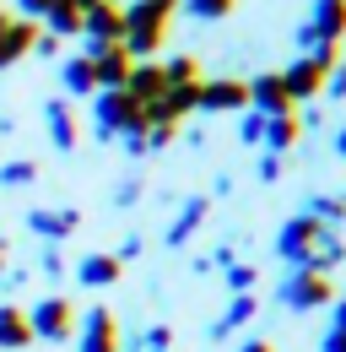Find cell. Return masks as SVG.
Segmentation results:
<instances>
[{
	"mask_svg": "<svg viewBox=\"0 0 346 352\" xmlns=\"http://www.w3.org/2000/svg\"><path fill=\"white\" fill-rule=\"evenodd\" d=\"M119 16H125V49H130V60H157V54L168 49L178 0H125Z\"/></svg>",
	"mask_w": 346,
	"mask_h": 352,
	"instance_id": "cell-1",
	"label": "cell"
},
{
	"mask_svg": "<svg viewBox=\"0 0 346 352\" xmlns=\"http://www.w3.org/2000/svg\"><path fill=\"white\" fill-rule=\"evenodd\" d=\"M336 65H341V44H314V49H303L292 65H281V87L292 98V109L325 98V82H330Z\"/></svg>",
	"mask_w": 346,
	"mask_h": 352,
	"instance_id": "cell-2",
	"label": "cell"
},
{
	"mask_svg": "<svg viewBox=\"0 0 346 352\" xmlns=\"http://www.w3.org/2000/svg\"><path fill=\"white\" fill-rule=\"evenodd\" d=\"M146 125H152L146 103H135L125 87H114V92H92V135H97V141L146 135Z\"/></svg>",
	"mask_w": 346,
	"mask_h": 352,
	"instance_id": "cell-3",
	"label": "cell"
},
{
	"mask_svg": "<svg viewBox=\"0 0 346 352\" xmlns=\"http://www.w3.org/2000/svg\"><path fill=\"white\" fill-rule=\"evenodd\" d=\"M276 298H281V309H292V314L330 309V304H336V276H319V271H308V265H292V271L281 276Z\"/></svg>",
	"mask_w": 346,
	"mask_h": 352,
	"instance_id": "cell-4",
	"label": "cell"
},
{
	"mask_svg": "<svg viewBox=\"0 0 346 352\" xmlns=\"http://www.w3.org/2000/svg\"><path fill=\"white\" fill-rule=\"evenodd\" d=\"M76 314H82V309L71 304L65 293H43L38 304L27 309V331H33V342L60 347V342H71V336H76Z\"/></svg>",
	"mask_w": 346,
	"mask_h": 352,
	"instance_id": "cell-5",
	"label": "cell"
},
{
	"mask_svg": "<svg viewBox=\"0 0 346 352\" xmlns=\"http://www.w3.org/2000/svg\"><path fill=\"white\" fill-rule=\"evenodd\" d=\"M76 352H119L125 331H119V314L108 304H92L86 314H76Z\"/></svg>",
	"mask_w": 346,
	"mask_h": 352,
	"instance_id": "cell-6",
	"label": "cell"
},
{
	"mask_svg": "<svg viewBox=\"0 0 346 352\" xmlns=\"http://www.w3.org/2000/svg\"><path fill=\"white\" fill-rule=\"evenodd\" d=\"M325 233H330L325 222H314L308 212H292V217L281 222V233H276V255H281L287 265H303L308 255H314V244H319Z\"/></svg>",
	"mask_w": 346,
	"mask_h": 352,
	"instance_id": "cell-7",
	"label": "cell"
},
{
	"mask_svg": "<svg viewBox=\"0 0 346 352\" xmlns=\"http://www.w3.org/2000/svg\"><path fill=\"white\" fill-rule=\"evenodd\" d=\"M346 38V0H314L308 22L298 28V49H314V44H341Z\"/></svg>",
	"mask_w": 346,
	"mask_h": 352,
	"instance_id": "cell-8",
	"label": "cell"
},
{
	"mask_svg": "<svg viewBox=\"0 0 346 352\" xmlns=\"http://www.w3.org/2000/svg\"><path fill=\"white\" fill-rule=\"evenodd\" d=\"M244 109H249L244 76H206L200 82V114H244Z\"/></svg>",
	"mask_w": 346,
	"mask_h": 352,
	"instance_id": "cell-9",
	"label": "cell"
},
{
	"mask_svg": "<svg viewBox=\"0 0 346 352\" xmlns=\"http://www.w3.org/2000/svg\"><path fill=\"white\" fill-rule=\"evenodd\" d=\"M38 44V22L16 16V11H0V71H11L16 60H27Z\"/></svg>",
	"mask_w": 346,
	"mask_h": 352,
	"instance_id": "cell-10",
	"label": "cell"
},
{
	"mask_svg": "<svg viewBox=\"0 0 346 352\" xmlns=\"http://www.w3.org/2000/svg\"><path fill=\"white\" fill-rule=\"evenodd\" d=\"M86 60H92V76H97V92H114L130 82V49L125 44H97V49H82Z\"/></svg>",
	"mask_w": 346,
	"mask_h": 352,
	"instance_id": "cell-11",
	"label": "cell"
},
{
	"mask_svg": "<svg viewBox=\"0 0 346 352\" xmlns=\"http://www.w3.org/2000/svg\"><path fill=\"white\" fill-rule=\"evenodd\" d=\"M27 228L38 233V244H65V239L82 228V212H76V206H33V212H27Z\"/></svg>",
	"mask_w": 346,
	"mask_h": 352,
	"instance_id": "cell-12",
	"label": "cell"
},
{
	"mask_svg": "<svg viewBox=\"0 0 346 352\" xmlns=\"http://www.w3.org/2000/svg\"><path fill=\"white\" fill-rule=\"evenodd\" d=\"M206 217H211V195H184L178 201V212H173V222H168V250H184L200 228H206Z\"/></svg>",
	"mask_w": 346,
	"mask_h": 352,
	"instance_id": "cell-13",
	"label": "cell"
},
{
	"mask_svg": "<svg viewBox=\"0 0 346 352\" xmlns=\"http://www.w3.org/2000/svg\"><path fill=\"white\" fill-rule=\"evenodd\" d=\"M249 109L260 120H276V114H292V98L281 87V71H260L249 76Z\"/></svg>",
	"mask_w": 346,
	"mask_h": 352,
	"instance_id": "cell-14",
	"label": "cell"
},
{
	"mask_svg": "<svg viewBox=\"0 0 346 352\" xmlns=\"http://www.w3.org/2000/svg\"><path fill=\"white\" fill-rule=\"evenodd\" d=\"M43 131H49V146H54V152H76V141H82L76 109H71L65 98H49V103H43Z\"/></svg>",
	"mask_w": 346,
	"mask_h": 352,
	"instance_id": "cell-15",
	"label": "cell"
},
{
	"mask_svg": "<svg viewBox=\"0 0 346 352\" xmlns=\"http://www.w3.org/2000/svg\"><path fill=\"white\" fill-rule=\"evenodd\" d=\"M82 38H86V49L125 44V16H119V6H92V11L82 16Z\"/></svg>",
	"mask_w": 346,
	"mask_h": 352,
	"instance_id": "cell-16",
	"label": "cell"
},
{
	"mask_svg": "<svg viewBox=\"0 0 346 352\" xmlns=\"http://www.w3.org/2000/svg\"><path fill=\"white\" fill-rule=\"evenodd\" d=\"M119 276H125V265H119L114 250H92V255L76 261V282H82V287H114Z\"/></svg>",
	"mask_w": 346,
	"mask_h": 352,
	"instance_id": "cell-17",
	"label": "cell"
},
{
	"mask_svg": "<svg viewBox=\"0 0 346 352\" xmlns=\"http://www.w3.org/2000/svg\"><path fill=\"white\" fill-rule=\"evenodd\" d=\"M125 92L135 98V103H146V109H152V103L168 92V82H163V60H135V65H130Z\"/></svg>",
	"mask_w": 346,
	"mask_h": 352,
	"instance_id": "cell-18",
	"label": "cell"
},
{
	"mask_svg": "<svg viewBox=\"0 0 346 352\" xmlns=\"http://www.w3.org/2000/svg\"><path fill=\"white\" fill-rule=\"evenodd\" d=\"M38 28L49 38H60V44H65V38H82V6H76V0H49Z\"/></svg>",
	"mask_w": 346,
	"mask_h": 352,
	"instance_id": "cell-19",
	"label": "cell"
},
{
	"mask_svg": "<svg viewBox=\"0 0 346 352\" xmlns=\"http://www.w3.org/2000/svg\"><path fill=\"white\" fill-rule=\"evenodd\" d=\"M60 87H65V103H86V98L97 92V76H92V60H86V54L60 60Z\"/></svg>",
	"mask_w": 346,
	"mask_h": 352,
	"instance_id": "cell-20",
	"label": "cell"
},
{
	"mask_svg": "<svg viewBox=\"0 0 346 352\" xmlns=\"http://www.w3.org/2000/svg\"><path fill=\"white\" fill-rule=\"evenodd\" d=\"M298 141H303L298 114H276V120H265V131H260V152H270V157H287Z\"/></svg>",
	"mask_w": 346,
	"mask_h": 352,
	"instance_id": "cell-21",
	"label": "cell"
},
{
	"mask_svg": "<svg viewBox=\"0 0 346 352\" xmlns=\"http://www.w3.org/2000/svg\"><path fill=\"white\" fill-rule=\"evenodd\" d=\"M33 331H27V309L22 304H0V352H27Z\"/></svg>",
	"mask_w": 346,
	"mask_h": 352,
	"instance_id": "cell-22",
	"label": "cell"
},
{
	"mask_svg": "<svg viewBox=\"0 0 346 352\" xmlns=\"http://www.w3.org/2000/svg\"><path fill=\"white\" fill-rule=\"evenodd\" d=\"M255 314H260V293H238L233 304L222 309V320H211V342H222V336H233V331H238V325H249Z\"/></svg>",
	"mask_w": 346,
	"mask_h": 352,
	"instance_id": "cell-23",
	"label": "cell"
},
{
	"mask_svg": "<svg viewBox=\"0 0 346 352\" xmlns=\"http://www.w3.org/2000/svg\"><path fill=\"white\" fill-rule=\"evenodd\" d=\"M303 265H308V271H319V276H330L336 265H346V239H341V228H330V233L314 244V255H308Z\"/></svg>",
	"mask_w": 346,
	"mask_h": 352,
	"instance_id": "cell-24",
	"label": "cell"
},
{
	"mask_svg": "<svg viewBox=\"0 0 346 352\" xmlns=\"http://www.w3.org/2000/svg\"><path fill=\"white\" fill-rule=\"evenodd\" d=\"M163 82H168V87H200L206 71H200L195 54H168V60H163Z\"/></svg>",
	"mask_w": 346,
	"mask_h": 352,
	"instance_id": "cell-25",
	"label": "cell"
},
{
	"mask_svg": "<svg viewBox=\"0 0 346 352\" xmlns=\"http://www.w3.org/2000/svg\"><path fill=\"white\" fill-rule=\"evenodd\" d=\"M303 212H308L314 222H325V228H341V222H346V195H336V190L308 195V201H303Z\"/></svg>",
	"mask_w": 346,
	"mask_h": 352,
	"instance_id": "cell-26",
	"label": "cell"
},
{
	"mask_svg": "<svg viewBox=\"0 0 346 352\" xmlns=\"http://www.w3.org/2000/svg\"><path fill=\"white\" fill-rule=\"evenodd\" d=\"M33 179H38V163H33V157H11V163H0V184H5V190H27Z\"/></svg>",
	"mask_w": 346,
	"mask_h": 352,
	"instance_id": "cell-27",
	"label": "cell"
},
{
	"mask_svg": "<svg viewBox=\"0 0 346 352\" xmlns=\"http://www.w3.org/2000/svg\"><path fill=\"white\" fill-rule=\"evenodd\" d=\"M222 282H227V293H233V298H238V293H255V287H260V265L233 261L227 271H222Z\"/></svg>",
	"mask_w": 346,
	"mask_h": 352,
	"instance_id": "cell-28",
	"label": "cell"
},
{
	"mask_svg": "<svg viewBox=\"0 0 346 352\" xmlns=\"http://www.w3.org/2000/svg\"><path fill=\"white\" fill-rule=\"evenodd\" d=\"M178 131H184V125H173V120H152V125H146V152L173 146V141H178Z\"/></svg>",
	"mask_w": 346,
	"mask_h": 352,
	"instance_id": "cell-29",
	"label": "cell"
},
{
	"mask_svg": "<svg viewBox=\"0 0 346 352\" xmlns=\"http://www.w3.org/2000/svg\"><path fill=\"white\" fill-rule=\"evenodd\" d=\"M178 6H189L200 22H222V16L233 11V0H178Z\"/></svg>",
	"mask_w": 346,
	"mask_h": 352,
	"instance_id": "cell-30",
	"label": "cell"
},
{
	"mask_svg": "<svg viewBox=\"0 0 346 352\" xmlns=\"http://www.w3.org/2000/svg\"><path fill=\"white\" fill-rule=\"evenodd\" d=\"M260 131H265V120H260L255 109H244V120H238V141H244V146H260Z\"/></svg>",
	"mask_w": 346,
	"mask_h": 352,
	"instance_id": "cell-31",
	"label": "cell"
},
{
	"mask_svg": "<svg viewBox=\"0 0 346 352\" xmlns=\"http://www.w3.org/2000/svg\"><path fill=\"white\" fill-rule=\"evenodd\" d=\"M38 271H43V276H65V255H60V244H43Z\"/></svg>",
	"mask_w": 346,
	"mask_h": 352,
	"instance_id": "cell-32",
	"label": "cell"
},
{
	"mask_svg": "<svg viewBox=\"0 0 346 352\" xmlns=\"http://www.w3.org/2000/svg\"><path fill=\"white\" fill-rule=\"evenodd\" d=\"M281 168H287L281 157H270V152H260V184H276V179H281Z\"/></svg>",
	"mask_w": 346,
	"mask_h": 352,
	"instance_id": "cell-33",
	"label": "cell"
},
{
	"mask_svg": "<svg viewBox=\"0 0 346 352\" xmlns=\"http://www.w3.org/2000/svg\"><path fill=\"white\" fill-rule=\"evenodd\" d=\"M135 201H141V179H125V184L114 190V206L125 212V206H135Z\"/></svg>",
	"mask_w": 346,
	"mask_h": 352,
	"instance_id": "cell-34",
	"label": "cell"
},
{
	"mask_svg": "<svg viewBox=\"0 0 346 352\" xmlns=\"http://www.w3.org/2000/svg\"><path fill=\"white\" fill-rule=\"evenodd\" d=\"M33 54H38V60H60V38H49V33L38 28V44H33Z\"/></svg>",
	"mask_w": 346,
	"mask_h": 352,
	"instance_id": "cell-35",
	"label": "cell"
},
{
	"mask_svg": "<svg viewBox=\"0 0 346 352\" xmlns=\"http://www.w3.org/2000/svg\"><path fill=\"white\" fill-rule=\"evenodd\" d=\"M325 98H346V60L330 71V82H325Z\"/></svg>",
	"mask_w": 346,
	"mask_h": 352,
	"instance_id": "cell-36",
	"label": "cell"
},
{
	"mask_svg": "<svg viewBox=\"0 0 346 352\" xmlns=\"http://www.w3.org/2000/svg\"><path fill=\"white\" fill-rule=\"evenodd\" d=\"M43 6H49V0H16V16H27V22H38V16H43Z\"/></svg>",
	"mask_w": 346,
	"mask_h": 352,
	"instance_id": "cell-37",
	"label": "cell"
},
{
	"mask_svg": "<svg viewBox=\"0 0 346 352\" xmlns=\"http://www.w3.org/2000/svg\"><path fill=\"white\" fill-rule=\"evenodd\" d=\"M114 255H119V265H125V261H135V255H141V239L130 233V239H125V244H119V250H114Z\"/></svg>",
	"mask_w": 346,
	"mask_h": 352,
	"instance_id": "cell-38",
	"label": "cell"
},
{
	"mask_svg": "<svg viewBox=\"0 0 346 352\" xmlns=\"http://www.w3.org/2000/svg\"><path fill=\"white\" fill-rule=\"evenodd\" d=\"M119 146H125L130 157H146V135H125V141H119Z\"/></svg>",
	"mask_w": 346,
	"mask_h": 352,
	"instance_id": "cell-39",
	"label": "cell"
},
{
	"mask_svg": "<svg viewBox=\"0 0 346 352\" xmlns=\"http://www.w3.org/2000/svg\"><path fill=\"white\" fill-rule=\"evenodd\" d=\"M319 352H346V336H336V331H330V336H325V347Z\"/></svg>",
	"mask_w": 346,
	"mask_h": 352,
	"instance_id": "cell-40",
	"label": "cell"
},
{
	"mask_svg": "<svg viewBox=\"0 0 346 352\" xmlns=\"http://www.w3.org/2000/svg\"><path fill=\"white\" fill-rule=\"evenodd\" d=\"M330 331H336V336H346V298L336 304V325H330Z\"/></svg>",
	"mask_w": 346,
	"mask_h": 352,
	"instance_id": "cell-41",
	"label": "cell"
},
{
	"mask_svg": "<svg viewBox=\"0 0 346 352\" xmlns=\"http://www.w3.org/2000/svg\"><path fill=\"white\" fill-rule=\"evenodd\" d=\"M238 352H276V347H270L265 336H255V342H244V347H238Z\"/></svg>",
	"mask_w": 346,
	"mask_h": 352,
	"instance_id": "cell-42",
	"label": "cell"
},
{
	"mask_svg": "<svg viewBox=\"0 0 346 352\" xmlns=\"http://www.w3.org/2000/svg\"><path fill=\"white\" fill-rule=\"evenodd\" d=\"M0 135H16V114H0Z\"/></svg>",
	"mask_w": 346,
	"mask_h": 352,
	"instance_id": "cell-43",
	"label": "cell"
},
{
	"mask_svg": "<svg viewBox=\"0 0 346 352\" xmlns=\"http://www.w3.org/2000/svg\"><path fill=\"white\" fill-rule=\"evenodd\" d=\"M330 146H336V157H346V125L336 131V141H330Z\"/></svg>",
	"mask_w": 346,
	"mask_h": 352,
	"instance_id": "cell-44",
	"label": "cell"
},
{
	"mask_svg": "<svg viewBox=\"0 0 346 352\" xmlns=\"http://www.w3.org/2000/svg\"><path fill=\"white\" fill-rule=\"evenodd\" d=\"M5 255H11V244H5V239H0V276H5Z\"/></svg>",
	"mask_w": 346,
	"mask_h": 352,
	"instance_id": "cell-45",
	"label": "cell"
},
{
	"mask_svg": "<svg viewBox=\"0 0 346 352\" xmlns=\"http://www.w3.org/2000/svg\"><path fill=\"white\" fill-rule=\"evenodd\" d=\"M76 6H82V16H86V11H92V6H103V0H76Z\"/></svg>",
	"mask_w": 346,
	"mask_h": 352,
	"instance_id": "cell-46",
	"label": "cell"
},
{
	"mask_svg": "<svg viewBox=\"0 0 346 352\" xmlns=\"http://www.w3.org/2000/svg\"><path fill=\"white\" fill-rule=\"evenodd\" d=\"M103 6H125V0H103Z\"/></svg>",
	"mask_w": 346,
	"mask_h": 352,
	"instance_id": "cell-47",
	"label": "cell"
}]
</instances>
